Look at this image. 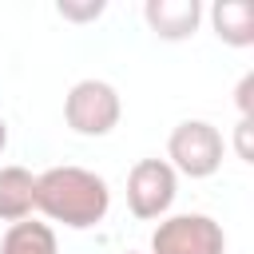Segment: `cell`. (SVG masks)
<instances>
[{"instance_id": "obj_1", "label": "cell", "mask_w": 254, "mask_h": 254, "mask_svg": "<svg viewBox=\"0 0 254 254\" xmlns=\"http://www.w3.org/2000/svg\"><path fill=\"white\" fill-rule=\"evenodd\" d=\"M111 190L103 175L87 167H48L36 175V210L52 222H64L67 230H87L107 218Z\"/></svg>"}, {"instance_id": "obj_2", "label": "cell", "mask_w": 254, "mask_h": 254, "mask_svg": "<svg viewBox=\"0 0 254 254\" xmlns=\"http://www.w3.org/2000/svg\"><path fill=\"white\" fill-rule=\"evenodd\" d=\"M222 151L226 143L218 127L206 119H183L167 139V163L175 175H187V179H210L222 167Z\"/></svg>"}, {"instance_id": "obj_3", "label": "cell", "mask_w": 254, "mask_h": 254, "mask_svg": "<svg viewBox=\"0 0 254 254\" xmlns=\"http://www.w3.org/2000/svg\"><path fill=\"white\" fill-rule=\"evenodd\" d=\"M119 115H123V103H119V91L107 79H79V83H71V91L64 99L67 127L75 135H87V139L111 135Z\"/></svg>"}, {"instance_id": "obj_4", "label": "cell", "mask_w": 254, "mask_h": 254, "mask_svg": "<svg viewBox=\"0 0 254 254\" xmlns=\"http://www.w3.org/2000/svg\"><path fill=\"white\" fill-rule=\"evenodd\" d=\"M226 234L210 214H167L151 234V254H222Z\"/></svg>"}, {"instance_id": "obj_5", "label": "cell", "mask_w": 254, "mask_h": 254, "mask_svg": "<svg viewBox=\"0 0 254 254\" xmlns=\"http://www.w3.org/2000/svg\"><path fill=\"white\" fill-rule=\"evenodd\" d=\"M179 194V175L171 171L167 159H139L127 175V206L135 218H167L171 202Z\"/></svg>"}, {"instance_id": "obj_6", "label": "cell", "mask_w": 254, "mask_h": 254, "mask_svg": "<svg viewBox=\"0 0 254 254\" xmlns=\"http://www.w3.org/2000/svg\"><path fill=\"white\" fill-rule=\"evenodd\" d=\"M143 20L159 40H190L198 32L202 4L198 0H147Z\"/></svg>"}, {"instance_id": "obj_7", "label": "cell", "mask_w": 254, "mask_h": 254, "mask_svg": "<svg viewBox=\"0 0 254 254\" xmlns=\"http://www.w3.org/2000/svg\"><path fill=\"white\" fill-rule=\"evenodd\" d=\"M36 210V175L28 167H0V218L24 222Z\"/></svg>"}, {"instance_id": "obj_8", "label": "cell", "mask_w": 254, "mask_h": 254, "mask_svg": "<svg viewBox=\"0 0 254 254\" xmlns=\"http://www.w3.org/2000/svg\"><path fill=\"white\" fill-rule=\"evenodd\" d=\"M214 36L230 48H250L254 44V8L246 0H218L210 8Z\"/></svg>"}, {"instance_id": "obj_9", "label": "cell", "mask_w": 254, "mask_h": 254, "mask_svg": "<svg viewBox=\"0 0 254 254\" xmlns=\"http://www.w3.org/2000/svg\"><path fill=\"white\" fill-rule=\"evenodd\" d=\"M56 230L48 222H36V218H24V222H12L8 234L0 238V254H56Z\"/></svg>"}, {"instance_id": "obj_10", "label": "cell", "mask_w": 254, "mask_h": 254, "mask_svg": "<svg viewBox=\"0 0 254 254\" xmlns=\"http://www.w3.org/2000/svg\"><path fill=\"white\" fill-rule=\"evenodd\" d=\"M103 0H83V4H71V0H60L56 4V12L64 16V20H71V24H87V20H99L103 16Z\"/></svg>"}, {"instance_id": "obj_11", "label": "cell", "mask_w": 254, "mask_h": 254, "mask_svg": "<svg viewBox=\"0 0 254 254\" xmlns=\"http://www.w3.org/2000/svg\"><path fill=\"white\" fill-rule=\"evenodd\" d=\"M238 119H254V71H246L238 79Z\"/></svg>"}, {"instance_id": "obj_12", "label": "cell", "mask_w": 254, "mask_h": 254, "mask_svg": "<svg viewBox=\"0 0 254 254\" xmlns=\"http://www.w3.org/2000/svg\"><path fill=\"white\" fill-rule=\"evenodd\" d=\"M250 131H254V119H238V127H234V151H238V159H242V163H254Z\"/></svg>"}, {"instance_id": "obj_13", "label": "cell", "mask_w": 254, "mask_h": 254, "mask_svg": "<svg viewBox=\"0 0 254 254\" xmlns=\"http://www.w3.org/2000/svg\"><path fill=\"white\" fill-rule=\"evenodd\" d=\"M4 147H8V123L0 119V151H4Z\"/></svg>"}, {"instance_id": "obj_14", "label": "cell", "mask_w": 254, "mask_h": 254, "mask_svg": "<svg viewBox=\"0 0 254 254\" xmlns=\"http://www.w3.org/2000/svg\"><path fill=\"white\" fill-rule=\"evenodd\" d=\"M127 254H135V250H127Z\"/></svg>"}]
</instances>
